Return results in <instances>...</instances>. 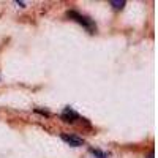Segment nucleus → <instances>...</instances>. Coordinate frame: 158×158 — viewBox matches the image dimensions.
Here are the masks:
<instances>
[{
  "instance_id": "obj_4",
  "label": "nucleus",
  "mask_w": 158,
  "mask_h": 158,
  "mask_svg": "<svg viewBox=\"0 0 158 158\" xmlns=\"http://www.w3.org/2000/svg\"><path fill=\"white\" fill-rule=\"evenodd\" d=\"M90 153L95 155L97 158H108V153H104V152H101L98 149H90Z\"/></svg>"
},
{
  "instance_id": "obj_6",
  "label": "nucleus",
  "mask_w": 158,
  "mask_h": 158,
  "mask_svg": "<svg viewBox=\"0 0 158 158\" xmlns=\"http://www.w3.org/2000/svg\"><path fill=\"white\" fill-rule=\"evenodd\" d=\"M150 158H153V156H150Z\"/></svg>"
},
{
  "instance_id": "obj_2",
  "label": "nucleus",
  "mask_w": 158,
  "mask_h": 158,
  "mask_svg": "<svg viewBox=\"0 0 158 158\" xmlns=\"http://www.w3.org/2000/svg\"><path fill=\"white\" fill-rule=\"evenodd\" d=\"M60 138H62V141H65V142H67L68 146H71V147H81L82 144H84V139H82V138H77V136H74V135L63 133Z\"/></svg>"
},
{
  "instance_id": "obj_5",
  "label": "nucleus",
  "mask_w": 158,
  "mask_h": 158,
  "mask_svg": "<svg viewBox=\"0 0 158 158\" xmlns=\"http://www.w3.org/2000/svg\"><path fill=\"white\" fill-rule=\"evenodd\" d=\"M111 5L115 8V10H120L125 6V0H111Z\"/></svg>"
},
{
  "instance_id": "obj_1",
  "label": "nucleus",
  "mask_w": 158,
  "mask_h": 158,
  "mask_svg": "<svg viewBox=\"0 0 158 158\" xmlns=\"http://www.w3.org/2000/svg\"><path fill=\"white\" fill-rule=\"evenodd\" d=\"M67 16H68L70 19H74L76 22H79L81 25H84V27H85L90 33H95L97 25H95V22L92 21V19H89V18H85V16H82V15H79L77 11H68Z\"/></svg>"
},
{
  "instance_id": "obj_3",
  "label": "nucleus",
  "mask_w": 158,
  "mask_h": 158,
  "mask_svg": "<svg viewBox=\"0 0 158 158\" xmlns=\"http://www.w3.org/2000/svg\"><path fill=\"white\" fill-rule=\"evenodd\" d=\"M77 118H79L77 112H74L71 108H65V111L62 112V120L67 122V123H73V122L77 120Z\"/></svg>"
}]
</instances>
